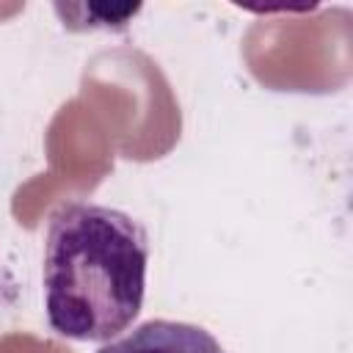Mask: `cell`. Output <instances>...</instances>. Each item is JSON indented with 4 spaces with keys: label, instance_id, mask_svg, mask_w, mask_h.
<instances>
[{
    "label": "cell",
    "instance_id": "7a4b0ae2",
    "mask_svg": "<svg viewBox=\"0 0 353 353\" xmlns=\"http://www.w3.org/2000/svg\"><path fill=\"white\" fill-rule=\"evenodd\" d=\"M97 353H226L223 345L201 325L179 320H149L130 334L105 342Z\"/></svg>",
    "mask_w": 353,
    "mask_h": 353
},
{
    "label": "cell",
    "instance_id": "6da1fadb",
    "mask_svg": "<svg viewBox=\"0 0 353 353\" xmlns=\"http://www.w3.org/2000/svg\"><path fill=\"white\" fill-rule=\"evenodd\" d=\"M149 234L127 212L69 201L50 215L44 309L55 334L110 342L132 325L146 292Z\"/></svg>",
    "mask_w": 353,
    "mask_h": 353
}]
</instances>
